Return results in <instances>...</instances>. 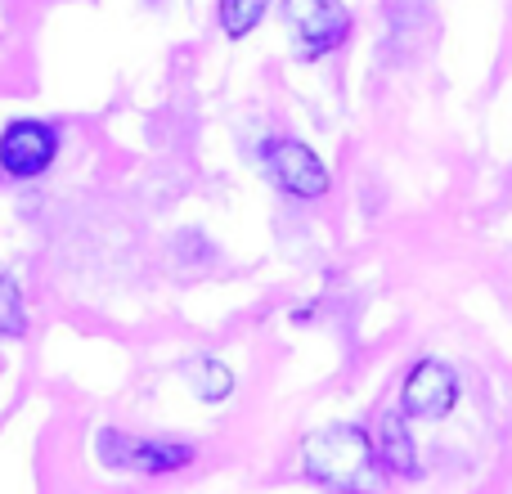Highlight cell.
<instances>
[{"instance_id":"6da1fadb","label":"cell","mask_w":512,"mask_h":494,"mask_svg":"<svg viewBox=\"0 0 512 494\" xmlns=\"http://www.w3.org/2000/svg\"><path fill=\"white\" fill-rule=\"evenodd\" d=\"M378 468L382 463L373 450V436L355 423L319 427L301 441V472L333 494H378Z\"/></svg>"},{"instance_id":"7a4b0ae2","label":"cell","mask_w":512,"mask_h":494,"mask_svg":"<svg viewBox=\"0 0 512 494\" xmlns=\"http://www.w3.org/2000/svg\"><path fill=\"white\" fill-rule=\"evenodd\" d=\"M95 459L117 472L167 477V472L189 468L198 459V450L189 441H153V436H131V432H117V427H104L95 436Z\"/></svg>"},{"instance_id":"3957f363","label":"cell","mask_w":512,"mask_h":494,"mask_svg":"<svg viewBox=\"0 0 512 494\" xmlns=\"http://www.w3.org/2000/svg\"><path fill=\"white\" fill-rule=\"evenodd\" d=\"M283 9L297 32L301 59H324L351 36V9L342 0H283Z\"/></svg>"},{"instance_id":"277c9868","label":"cell","mask_w":512,"mask_h":494,"mask_svg":"<svg viewBox=\"0 0 512 494\" xmlns=\"http://www.w3.org/2000/svg\"><path fill=\"white\" fill-rule=\"evenodd\" d=\"M54 153H59V135L50 122L36 117H18L0 131V171L14 180H36L50 171Z\"/></svg>"},{"instance_id":"5b68a950","label":"cell","mask_w":512,"mask_h":494,"mask_svg":"<svg viewBox=\"0 0 512 494\" xmlns=\"http://www.w3.org/2000/svg\"><path fill=\"white\" fill-rule=\"evenodd\" d=\"M270 180L292 198H324L328 194V167L319 162L315 149L301 140H270L261 149Z\"/></svg>"},{"instance_id":"8992f818","label":"cell","mask_w":512,"mask_h":494,"mask_svg":"<svg viewBox=\"0 0 512 494\" xmlns=\"http://www.w3.org/2000/svg\"><path fill=\"white\" fill-rule=\"evenodd\" d=\"M459 405V378L454 369H445L441 360H418L409 369L405 387H400V409L405 418H423V423H436L450 409Z\"/></svg>"},{"instance_id":"52a82bcc","label":"cell","mask_w":512,"mask_h":494,"mask_svg":"<svg viewBox=\"0 0 512 494\" xmlns=\"http://www.w3.org/2000/svg\"><path fill=\"white\" fill-rule=\"evenodd\" d=\"M373 450H378V463L391 472V477H418V445H414V436H409L405 414H382L378 418Z\"/></svg>"},{"instance_id":"ba28073f","label":"cell","mask_w":512,"mask_h":494,"mask_svg":"<svg viewBox=\"0 0 512 494\" xmlns=\"http://www.w3.org/2000/svg\"><path fill=\"white\" fill-rule=\"evenodd\" d=\"M23 333H27V297L14 274L0 270V337H23Z\"/></svg>"},{"instance_id":"9c48e42d","label":"cell","mask_w":512,"mask_h":494,"mask_svg":"<svg viewBox=\"0 0 512 494\" xmlns=\"http://www.w3.org/2000/svg\"><path fill=\"white\" fill-rule=\"evenodd\" d=\"M234 391V373H230V364H221V360H198L194 364V396L198 400H225Z\"/></svg>"},{"instance_id":"30bf717a","label":"cell","mask_w":512,"mask_h":494,"mask_svg":"<svg viewBox=\"0 0 512 494\" xmlns=\"http://www.w3.org/2000/svg\"><path fill=\"white\" fill-rule=\"evenodd\" d=\"M265 9H270V0H221V27L225 36H248L256 23L265 18Z\"/></svg>"}]
</instances>
